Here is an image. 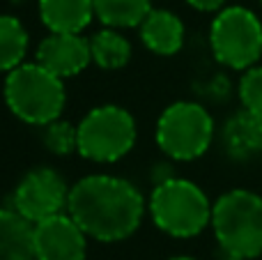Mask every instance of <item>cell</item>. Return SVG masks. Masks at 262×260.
I'll return each mask as SVG.
<instances>
[{"instance_id":"1","label":"cell","mask_w":262,"mask_h":260,"mask_svg":"<svg viewBox=\"0 0 262 260\" xmlns=\"http://www.w3.org/2000/svg\"><path fill=\"white\" fill-rule=\"evenodd\" d=\"M145 207L138 187L118 175H85L69 189L67 212L97 242H122L131 237L143 224Z\"/></svg>"},{"instance_id":"2","label":"cell","mask_w":262,"mask_h":260,"mask_svg":"<svg viewBox=\"0 0 262 260\" xmlns=\"http://www.w3.org/2000/svg\"><path fill=\"white\" fill-rule=\"evenodd\" d=\"M3 95L14 118L28 124H37V127L58 120L67 104L64 78L49 72L37 60L23 62L7 72Z\"/></svg>"},{"instance_id":"3","label":"cell","mask_w":262,"mask_h":260,"mask_svg":"<svg viewBox=\"0 0 262 260\" xmlns=\"http://www.w3.org/2000/svg\"><path fill=\"white\" fill-rule=\"evenodd\" d=\"M212 207L214 203L207 193L186 178H168L157 182L147 201L154 226L180 240L195 237L212 226Z\"/></svg>"},{"instance_id":"4","label":"cell","mask_w":262,"mask_h":260,"mask_svg":"<svg viewBox=\"0 0 262 260\" xmlns=\"http://www.w3.org/2000/svg\"><path fill=\"white\" fill-rule=\"evenodd\" d=\"M212 230L226 256H262V196L249 189L221 193L212 207Z\"/></svg>"},{"instance_id":"5","label":"cell","mask_w":262,"mask_h":260,"mask_svg":"<svg viewBox=\"0 0 262 260\" xmlns=\"http://www.w3.org/2000/svg\"><path fill=\"white\" fill-rule=\"evenodd\" d=\"M209 49L223 67L246 72L262 58V21L244 5H226L209 23Z\"/></svg>"},{"instance_id":"6","label":"cell","mask_w":262,"mask_h":260,"mask_svg":"<svg viewBox=\"0 0 262 260\" xmlns=\"http://www.w3.org/2000/svg\"><path fill=\"white\" fill-rule=\"evenodd\" d=\"M216 127L209 111L198 101H175L157 120L159 150L175 161L200 159L212 147Z\"/></svg>"},{"instance_id":"7","label":"cell","mask_w":262,"mask_h":260,"mask_svg":"<svg viewBox=\"0 0 262 260\" xmlns=\"http://www.w3.org/2000/svg\"><path fill=\"white\" fill-rule=\"evenodd\" d=\"M136 120L118 104H101L78 122V155L95 164H115L136 145Z\"/></svg>"},{"instance_id":"8","label":"cell","mask_w":262,"mask_h":260,"mask_svg":"<svg viewBox=\"0 0 262 260\" xmlns=\"http://www.w3.org/2000/svg\"><path fill=\"white\" fill-rule=\"evenodd\" d=\"M69 189L72 187H67L58 170L39 166L23 175L21 182L14 187L12 207L30 224H37L60 212H67Z\"/></svg>"},{"instance_id":"9","label":"cell","mask_w":262,"mask_h":260,"mask_svg":"<svg viewBox=\"0 0 262 260\" xmlns=\"http://www.w3.org/2000/svg\"><path fill=\"white\" fill-rule=\"evenodd\" d=\"M35 260H85L88 235L69 212H60L32 228Z\"/></svg>"},{"instance_id":"10","label":"cell","mask_w":262,"mask_h":260,"mask_svg":"<svg viewBox=\"0 0 262 260\" xmlns=\"http://www.w3.org/2000/svg\"><path fill=\"white\" fill-rule=\"evenodd\" d=\"M35 60L60 78L78 76L92 62L90 39L81 32H51L39 41Z\"/></svg>"},{"instance_id":"11","label":"cell","mask_w":262,"mask_h":260,"mask_svg":"<svg viewBox=\"0 0 262 260\" xmlns=\"http://www.w3.org/2000/svg\"><path fill=\"white\" fill-rule=\"evenodd\" d=\"M219 141L228 159L246 164L262 155V120L244 109L237 111L223 122Z\"/></svg>"},{"instance_id":"12","label":"cell","mask_w":262,"mask_h":260,"mask_svg":"<svg viewBox=\"0 0 262 260\" xmlns=\"http://www.w3.org/2000/svg\"><path fill=\"white\" fill-rule=\"evenodd\" d=\"M138 30L143 44L157 55H175L184 46V23L170 9L152 7Z\"/></svg>"},{"instance_id":"13","label":"cell","mask_w":262,"mask_h":260,"mask_svg":"<svg viewBox=\"0 0 262 260\" xmlns=\"http://www.w3.org/2000/svg\"><path fill=\"white\" fill-rule=\"evenodd\" d=\"M39 18L51 32H83L95 16V0H39Z\"/></svg>"},{"instance_id":"14","label":"cell","mask_w":262,"mask_h":260,"mask_svg":"<svg viewBox=\"0 0 262 260\" xmlns=\"http://www.w3.org/2000/svg\"><path fill=\"white\" fill-rule=\"evenodd\" d=\"M32 228L14 207H0V260H35Z\"/></svg>"},{"instance_id":"15","label":"cell","mask_w":262,"mask_h":260,"mask_svg":"<svg viewBox=\"0 0 262 260\" xmlns=\"http://www.w3.org/2000/svg\"><path fill=\"white\" fill-rule=\"evenodd\" d=\"M152 12V0H95V16L106 28H138Z\"/></svg>"},{"instance_id":"16","label":"cell","mask_w":262,"mask_h":260,"mask_svg":"<svg viewBox=\"0 0 262 260\" xmlns=\"http://www.w3.org/2000/svg\"><path fill=\"white\" fill-rule=\"evenodd\" d=\"M28 30L16 16L0 14V74L12 72L26 62L28 55Z\"/></svg>"},{"instance_id":"17","label":"cell","mask_w":262,"mask_h":260,"mask_svg":"<svg viewBox=\"0 0 262 260\" xmlns=\"http://www.w3.org/2000/svg\"><path fill=\"white\" fill-rule=\"evenodd\" d=\"M92 62L101 69H122L131 60V44L118 28H104L90 39Z\"/></svg>"},{"instance_id":"18","label":"cell","mask_w":262,"mask_h":260,"mask_svg":"<svg viewBox=\"0 0 262 260\" xmlns=\"http://www.w3.org/2000/svg\"><path fill=\"white\" fill-rule=\"evenodd\" d=\"M41 141H44L46 150L51 155L67 157L72 152H78V124L64 122V120H53V122L44 124L41 132Z\"/></svg>"},{"instance_id":"19","label":"cell","mask_w":262,"mask_h":260,"mask_svg":"<svg viewBox=\"0 0 262 260\" xmlns=\"http://www.w3.org/2000/svg\"><path fill=\"white\" fill-rule=\"evenodd\" d=\"M237 95H239L242 109L262 120V64H253L242 74Z\"/></svg>"},{"instance_id":"20","label":"cell","mask_w":262,"mask_h":260,"mask_svg":"<svg viewBox=\"0 0 262 260\" xmlns=\"http://www.w3.org/2000/svg\"><path fill=\"white\" fill-rule=\"evenodd\" d=\"M186 3H189L193 9H198V12H214L216 14L226 7L228 0H186Z\"/></svg>"},{"instance_id":"21","label":"cell","mask_w":262,"mask_h":260,"mask_svg":"<svg viewBox=\"0 0 262 260\" xmlns=\"http://www.w3.org/2000/svg\"><path fill=\"white\" fill-rule=\"evenodd\" d=\"M170 260H195V258H191V256H175V258H170Z\"/></svg>"},{"instance_id":"22","label":"cell","mask_w":262,"mask_h":260,"mask_svg":"<svg viewBox=\"0 0 262 260\" xmlns=\"http://www.w3.org/2000/svg\"><path fill=\"white\" fill-rule=\"evenodd\" d=\"M223 260H244V258H237V256H226Z\"/></svg>"},{"instance_id":"23","label":"cell","mask_w":262,"mask_h":260,"mask_svg":"<svg viewBox=\"0 0 262 260\" xmlns=\"http://www.w3.org/2000/svg\"><path fill=\"white\" fill-rule=\"evenodd\" d=\"M260 5H262V0H260Z\"/></svg>"}]
</instances>
